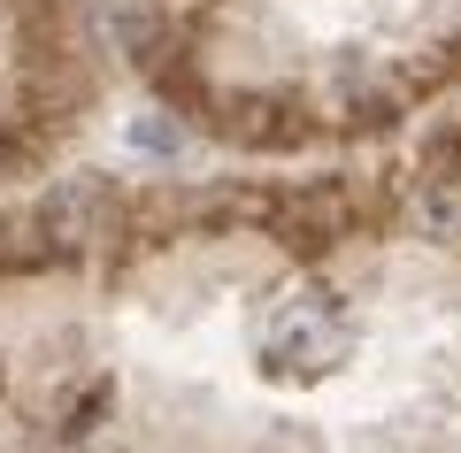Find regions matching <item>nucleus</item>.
<instances>
[{
  "label": "nucleus",
  "mask_w": 461,
  "mask_h": 453,
  "mask_svg": "<svg viewBox=\"0 0 461 453\" xmlns=\"http://www.w3.org/2000/svg\"><path fill=\"white\" fill-rule=\"evenodd\" d=\"M269 361H330L346 346V331H339V315L330 308H315V300H293V308H277L269 315Z\"/></svg>",
  "instance_id": "f257e3e1"
}]
</instances>
